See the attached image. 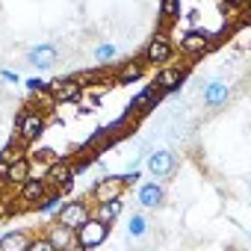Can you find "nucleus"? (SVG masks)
I'll use <instances>...</instances> for the list:
<instances>
[{
  "mask_svg": "<svg viewBox=\"0 0 251 251\" xmlns=\"http://www.w3.org/2000/svg\"><path fill=\"white\" fill-rule=\"evenodd\" d=\"M109 227H112V225H106V222H100V219L89 216L83 225H77V227H74V245H77V248H98V245H103V242H106Z\"/></svg>",
  "mask_w": 251,
  "mask_h": 251,
  "instance_id": "2",
  "label": "nucleus"
},
{
  "mask_svg": "<svg viewBox=\"0 0 251 251\" xmlns=\"http://www.w3.org/2000/svg\"><path fill=\"white\" fill-rule=\"evenodd\" d=\"M30 239L27 230H9L0 236V251H30Z\"/></svg>",
  "mask_w": 251,
  "mask_h": 251,
  "instance_id": "20",
  "label": "nucleus"
},
{
  "mask_svg": "<svg viewBox=\"0 0 251 251\" xmlns=\"http://www.w3.org/2000/svg\"><path fill=\"white\" fill-rule=\"evenodd\" d=\"M227 6H236V9H245L248 0H227Z\"/></svg>",
  "mask_w": 251,
  "mask_h": 251,
  "instance_id": "30",
  "label": "nucleus"
},
{
  "mask_svg": "<svg viewBox=\"0 0 251 251\" xmlns=\"http://www.w3.org/2000/svg\"><path fill=\"white\" fill-rule=\"evenodd\" d=\"M27 62L33 68H39V71H48V68H53L59 62V50H56V45H48V42L36 45V48L27 50Z\"/></svg>",
  "mask_w": 251,
  "mask_h": 251,
  "instance_id": "13",
  "label": "nucleus"
},
{
  "mask_svg": "<svg viewBox=\"0 0 251 251\" xmlns=\"http://www.w3.org/2000/svg\"><path fill=\"white\" fill-rule=\"evenodd\" d=\"M0 177H3L6 186L18 189V186L30 177V154L18 157V160H12V163H0Z\"/></svg>",
  "mask_w": 251,
  "mask_h": 251,
  "instance_id": "9",
  "label": "nucleus"
},
{
  "mask_svg": "<svg viewBox=\"0 0 251 251\" xmlns=\"http://www.w3.org/2000/svg\"><path fill=\"white\" fill-rule=\"evenodd\" d=\"M139 177H142V175H139V169H136V166H133V172H124V175H118V180L124 183V189H127V186H136V183H139Z\"/></svg>",
  "mask_w": 251,
  "mask_h": 251,
  "instance_id": "26",
  "label": "nucleus"
},
{
  "mask_svg": "<svg viewBox=\"0 0 251 251\" xmlns=\"http://www.w3.org/2000/svg\"><path fill=\"white\" fill-rule=\"evenodd\" d=\"M92 216V207L86 204V201H65L59 210H56V222L59 225H68V227H77V225H83L86 219Z\"/></svg>",
  "mask_w": 251,
  "mask_h": 251,
  "instance_id": "10",
  "label": "nucleus"
},
{
  "mask_svg": "<svg viewBox=\"0 0 251 251\" xmlns=\"http://www.w3.org/2000/svg\"><path fill=\"white\" fill-rule=\"evenodd\" d=\"M142 74H145V62H142V59H130V62H124V65L115 71V83L130 86V83L142 80Z\"/></svg>",
  "mask_w": 251,
  "mask_h": 251,
  "instance_id": "19",
  "label": "nucleus"
},
{
  "mask_svg": "<svg viewBox=\"0 0 251 251\" xmlns=\"http://www.w3.org/2000/svg\"><path fill=\"white\" fill-rule=\"evenodd\" d=\"M0 80H3V83H15V86L21 83V77H18L15 71H6V68H3V71H0Z\"/></svg>",
  "mask_w": 251,
  "mask_h": 251,
  "instance_id": "29",
  "label": "nucleus"
},
{
  "mask_svg": "<svg viewBox=\"0 0 251 251\" xmlns=\"http://www.w3.org/2000/svg\"><path fill=\"white\" fill-rule=\"evenodd\" d=\"M163 95H166V92H160V89H157V86L151 83V86H145V89H142L139 95H133V98H130L127 109H130L133 115H145V112L157 109V103L163 100Z\"/></svg>",
  "mask_w": 251,
  "mask_h": 251,
  "instance_id": "11",
  "label": "nucleus"
},
{
  "mask_svg": "<svg viewBox=\"0 0 251 251\" xmlns=\"http://www.w3.org/2000/svg\"><path fill=\"white\" fill-rule=\"evenodd\" d=\"M48 192V183H45V177H27L21 186H18V201L21 204H27V207H36L39 204V198Z\"/></svg>",
  "mask_w": 251,
  "mask_h": 251,
  "instance_id": "15",
  "label": "nucleus"
},
{
  "mask_svg": "<svg viewBox=\"0 0 251 251\" xmlns=\"http://www.w3.org/2000/svg\"><path fill=\"white\" fill-rule=\"evenodd\" d=\"M172 53H175V42L166 36V33H157L148 45H145V50H142V62L145 65H166L169 59H172Z\"/></svg>",
  "mask_w": 251,
  "mask_h": 251,
  "instance_id": "5",
  "label": "nucleus"
},
{
  "mask_svg": "<svg viewBox=\"0 0 251 251\" xmlns=\"http://www.w3.org/2000/svg\"><path fill=\"white\" fill-rule=\"evenodd\" d=\"M210 48H213V42H210V36H207V33L189 30V33H183V36H180V50H183V53H189V56L207 53Z\"/></svg>",
  "mask_w": 251,
  "mask_h": 251,
  "instance_id": "16",
  "label": "nucleus"
},
{
  "mask_svg": "<svg viewBox=\"0 0 251 251\" xmlns=\"http://www.w3.org/2000/svg\"><path fill=\"white\" fill-rule=\"evenodd\" d=\"M30 251H56V248H53V242L48 236H33L30 239Z\"/></svg>",
  "mask_w": 251,
  "mask_h": 251,
  "instance_id": "25",
  "label": "nucleus"
},
{
  "mask_svg": "<svg viewBox=\"0 0 251 251\" xmlns=\"http://www.w3.org/2000/svg\"><path fill=\"white\" fill-rule=\"evenodd\" d=\"M160 9L166 21H177L180 18V0H160Z\"/></svg>",
  "mask_w": 251,
  "mask_h": 251,
  "instance_id": "24",
  "label": "nucleus"
},
{
  "mask_svg": "<svg viewBox=\"0 0 251 251\" xmlns=\"http://www.w3.org/2000/svg\"><path fill=\"white\" fill-rule=\"evenodd\" d=\"M62 204H65L62 192H59V189H50V186H48V192H45V195L39 198V204H36V207H39V213H42V216H56V210H59Z\"/></svg>",
  "mask_w": 251,
  "mask_h": 251,
  "instance_id": "21",
  "label": "nucleus"
},
{
  "mask_svg": "<svg viewBox=\"0 0 251 251\" xmlns=\"http://www.w3.org/2000/svg\"><path fill=\"white\" fill-rule=\"evenodd\" d=\"M121 213H124V201L121 198H109V201H100V204L92 207V216L100 219V222H106V225H112Z\"/></svg>",
  "mask_w": 251,
  "mask_h": 251,
  "instance_id": "17",
  "label": "nucleus"
},
{
  "mask_svg": "<svg viewBox=\"0 0 251 251\" xmlns=\"http://www.w3.org/2000/svg\"><path fill=\"white\" fill-rule=\"evenodd\" d=\"M45 230H48L45 236L53 242V248H56V251H59V248H77V245H74V227L59 225V222H56V225H50V227H45Z\"/></svg>",
  "mask_w": 251,
  "mask_h": 251,
  "instance_id": "18",
  "label": "nucleus"
},
{
  "mask_svg": "<svg viewBox=\"0 0 251 251\" xmlns=\"http://www.w3.org/2000/svg\"><path fill=\"white\" fill-rule=\"evenodd\" d=\"M48 92L56 103H71L83 95V80L80 77H59V80L48 83Z\"/></svg>",
  "mask_w": 251,
  "mask_h": 251,
  "instance_id": "6",
  "label": "nucleus"
},
{
  "mask_svg": "<svg viewBox=\"0 0 251 251\" xmlns=\"http://www.w3.org/2000/svg\"><path fill=\"white\" fill-rule=\"evenodd\" d=\"M24 86H27V89L33 92V95H36V92H45V89H48V83H45V80H39V77H30V80H27Z\"/></svg>",
  "mask_w": 251,
  "mask_h": 251,
  "instance_id": "28",
  "label": "nucleus"
},
{
  "mask_svg": "<svg viewBox=\"0 0 251 251\" xmlns=\"http://www.w3.org/2000/svg\"><path fill=\"white\" fill-rule=\"evenodd\" d=\"M121 192H124V183L118 180V175H106V177L95 180L89 198H92L95 204H100V201H109V198H121Z\"/></svg>",
  "mask_w": 251,
  "mask_h": 251,
  "instance_id": "12",
  "label": "nucleus"
},
{
  "mask_svg": "<svg viewBox=\"0 0 251 251\" xmlns=\"http://www.w3.org/2000/svg\"><path fill=\"white\" fill-rule=\"evenodd\" d=\"M186 80V65H160L157 74H154V86L160 92H177Z\"/></svg>",
  "mask_w": 251,
  "mask_h": 251,
  "instance_id": "7",
  "label": "nucleus"
},
{
  "mask_svg": "<svg viewBox=\"0 0 251 251\" xmlns=\"http://www.w3.org/2000/svg\"><path fill=\"white\" fill-rule=\"evenodd\" d=\"M92 56H95V62H98V65H109V62L118 56V48H115L112 42H103V45H98V48H95V53H92Z\"/></svg>",
  "mask_w": 251,
  "mask_h": 251,
  "instance_id": "23",
  "label": "nucleus"
},
{
  "mask_svg": "<svg viewBox=\"0 0 251 251\" xmlns=\"http://www.w3.org/2000/svg\"><path fill=\"white\" fill-rule=\"evenodd\" d=\"M148 233V219L142 216V213H133L130 219H127V236L130 239H142Z\"/></svg>",
  "mask_w": 251,
  "mask_h": 251,
  "instance_id": "22",
  "label": "nucleus"
},
{
  "mask_svg": "<svg viewBox=\"0 0 251 251\" xmlns=\"http://www.w3.org/2000/svg\"><path fill=\"white\" fill-rule=\"evenodd\" d=\"M45 130H48V118H45L42 109H39V112H36V109H21V112H18V121H15V139H18L21 145L39 142Z\"/></svg>",
  "mask_w": 251,
  "mask_h": 251,
  "instance_id": "1",
  "label": "nucleus"
},
{
  "mask_svg": "<svg viewBox=\"0 0 251 251\" xmlns=\"http://www.w3.org/2000/svg\"><path fill=\"white\" fill-rule=\"evenodd\" d=\"M163 201H166V186H163V180H145V183H139V189H136V204L142 207V210H157V207H163Z\"/></svg>",
  "mask_w": 251,
  "mask_h": 251,
  "instance_id": "8",
  "label": "nucleus"
},
{
  "mask_svg": "<svg viewBox=\"0 0 251 251\" xmlns=\"http://www.w3.org/2000/svg\"><path fill=\"white\" fill-rule=\"evenodd\" d=\"M36 160H42V163H53V160H59V154L53 151V148H39V154H36Z\"/></svg>",
  "mask_w": 251,
  "mask_h": 251,
  "instance_id": "27",
  "label": "nucleus"
},
{
  "mask_svg": "<svg viewBox=\"0 0 251 251\" xmlns=\"http://www.w3.org/2000/svg\"><path fill=\"white\" fill-rule=\"evenodd\" d=\"M145 166H148L151 177L166 180V177H172V175L177 172V154L169 151V148H157V151H151V154L145 157Z\"/></svg>",
  "mask_w": 251,
  "mask_h": 251,
  "instance_id": "4",
  "label": "nucleus"
},
{
  "mask_svg": "<svg viewBox=\"0 0 251 251\" xmlns=\"http://www.w3.org/2000/svg\"><path fill=\"white\" fill-rule=\"evenodd\" d=\"M74 177H77V172H74V166H71V157L53 160V163L48 166V172H45V183H48L50 189H59V192L71 189Z\"/></svg>",
  "mask_w": 251,
  "mask_h": 251,
  "instance_id": "3",
  "label": "nucleus"
},
{
  "mask_svg": "<svg viewBox=\"0 0 251 251\" xmlns=\"http://www.w3.org/2000/svg\"><path fill=\"white\" fill-rule=\"evenodd\" d=\"M201 98H204V106L219 109V106H225V103L230 100V86H227L225 80H210V83L204 86Z\"/></svg>",
  "mask_w": 251,
  "mask_h": 251,
  "instance_id": "14",
  "label": "nucleus"
}]
</instances>
